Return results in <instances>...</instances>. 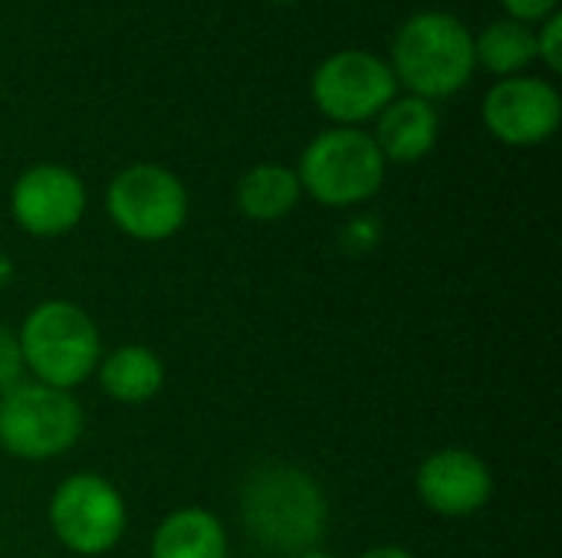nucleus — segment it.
I'll return each instance as SVG.
<instances>
[{
	"label": "nucleus",
	"instance_id": "1",
	"mask_svg": "<svg viewBox=\"0 0 562 558\" xmlns=\"http://www.w3.org/2000/svg\"><path fill=\"white\" fill-rule=\"evenodd\" d=\"M237 506L254 543L283 556L316 549L329 523L323 487L293 464H263L250 470L244 477Z\"/></svg>",
	"mask_w": 562,
	"mask_h": 558
},
{
	"label": "nucleus",
	"instance_id": "2",
	"mask_svg": "<svg viewBox=\"0 0 562 558\" xmlns=\"http://www.w3.org/2000/svg\"><path fill=\"white\" fill-rule=\"evenodd\" d=\"M389 66L408 95L448 99L477 72L474 33L448 10H418L395 30Z\"/></svg>",
	"mask_w": 562,
	"mask_h": 558
},
{
	"label": "nucleus",
	"instance_id": "3",
	"mask_svg": "<svg viewBox=\"0 0 562 558\" xmlns=\"http://www.w3.org/2000/svg\"><path fill=\"white\" fill-rule=\"evenodd\" d=\"M16 339L33 382L59 391L86 385L102 358V335L95 319L69 299L36 303L23 316Z\"/></svg>",
	"mask_w": 562,
	"mask_h": 558
},
{
	"label": "nucleus",
	"instance_id": "4",
	"mask_svg": "<svg viewBox=\"0 0 562 558\" xmlns=\"http://www.w3.org/2000/svg\"><path fill=\"white\" fill-rule=\"evenodd\" d=\"M385 158L366 128H323L300 155V187L316 204L349 210L372 201L385 184Z\"/></svg>",
	"mask_w": 562,
	"mask_h": 558
},
{
	"label": "nucleus",
	"instance_id": "5",
	"mask_svg": "<svg viewBox=\"0 0 562 558\" xmlns=\"http://www.w3.org/2000/svg\"><path fill=\"white\" fill-rule=\"evenodd\" d=\"M82 431L86 411L72 391L20 382L0 395V444L20 460H56L79 444Z\"/></svg>",
	"mask_w": 562,
	"mask_h": 558
},
{
	"label": "nucleus",
	"instance_id": "6",
	"mask_svg": "<svg viewBox=\"0 0 562 558\" xmlns=\"http://www.w3.org/2000/svg\"><path fill=\"white\" fill-rule=\"evenodd\" d=\"M46 520L63 549L72 556L95 558L122 543L128 529V506L112 480L79 470L56 483Z\"/></svg>",
	"mask_w": 562,
	"mask_h": 558
},
{
	"label": "nucleus",
	"instance_id": "7",
	"mask_svg": "<svg viewBox=\"0 0 562 558\" xmlns=\"http://www.w3.org/2000/svg\"><path fill=\"white\" fill-rule=\"evenodd\" d=\"M191 197L184 181L155 161L122 168L105 187L109 220L132 240L161 243L188 224Z\"/></svg>",
	"mask_w": 562,
	"mask_h": 558
},
{
	"label": "nucleus",
	"instance_id": "8",
	"mask_svg": "<svg viewBox=\"0 0 562 558\" xmlns=\"http://www.w3.org/2000/svg\"><path fill=\"white\" fill-rule=\"evenodd\" d=\"M310 95L333 125L362 128V122H375L398 95V82L389 59L369 49H339L316 66Z\"/></svg>",
	"mask_w": 562,
	"mask_h": 558
},
{
	"label": "nucleus",
	"instance_id": "9",
	"mask_svg": "<svg viewBox=\"0 0 562 558\" xmlns=\"http://www.w3.org/2000/svg\"><path fill=\"white\" fill-rule=\"evenodd\" d=\"M481 118L501 145L533 148L557 135L562 122V95L550 79L520 72L491 86L481 105Z\"/></svg>",
	"mask_w": 562,
	"mask_h": 558
},
{
	"label": "nucleus",
	"instance_id": "10",
	"mask_svg": "<svg viewBox=\"0 0 562 558\" xmlns=\"http://www.w3.org/2000/svg\"><path fill=\"white\" fill-rule=\"evenodd\" d=\"M89 194L82 178L66 164H33L10 187V217L13 224L36 237L53 240L76 230L86 217Z\"/></svg>",
	"mask_w": 562,
	"mask_h": 558
},
{
	"label": "nucleus",
	"instance_id": "11",
	"mask_svg": "<svg viewBox=\"0 0 562 558\" xmlns=\"http://www.w3.org/2000/svg\"><path fill=\"white\" fill-rule=\"evenodd\" d=\"M415 493L425 510L445 520H464L481 513L494 497V474L468 447H441L428 454L415 474Z\"/></svg>",
	"mask_w": 562,
	"mask_h": 558
},
{
	"label": "nucleus",
	"instance_id": "12",
	"mask_svg": "<svg viewBox=\"0 0 562 558\" xmlns=\"http://www.w3.org/2000/svg\"><path fill=\"white\" fill-rule=\"evenodd\" d=\"M438 109L418 95H395L375 118V145L385 164H415L438 145Z\"/></svg>",
	"mask_w": 562,
	"mask_h": 558
},
{
	"label": "nucleus",
	"instance_id": "13",
	"mask_svg": "<svg viewBox=\"0 0 562 558\" xmlns=\"http://www.w3.org/2000/svg\"><path fill=\"white\" fill-rule=\"evenodd\" d=\"M227 529L204 506H181L168 513L151 533V558H227Z\"/></svg>",
	"mask_w": 562,
	"mask_h": 558
},
{
	"label": "nucleus",
	"instance_id": "14",
	"mask_svg": "<svg viewBox=\"0 0 562 558\" xmlns=\"http://www.w3.org/2000/svg\"><path fill=\"white\" fill-rule=\"evenodd\" d=\"M165 362L148 345L128 342L99 358V388L119 405H148L165 388Z\"/></svg>",
	"mask_w": 562,
	"mask_h": 558
},
{
	"label": "nucleus",
	"instance_id": "15",
	"mask_svg": "<svg viewBox=\"0 0 562 558\" xmlns=\"http://www.w3.org/2000/svg\"><path fill=\"white\" fill-rule=\"evenodd\" d=\"M300 197H303V187H300L296 168L273 164V161L254 164L250 171L240 174V181L234 187L237 210L257 224H277V220L290 217L296 210Z\"/></svg>",
	"mask_w": 562,
	"mask_h": 558
},
{
	"label": "nucleus",
	"instance_id": "16",
	"mask_svg": "<svg viewBox=\"0 0 562 558\" xmlns=\"http://www.w3.org/2000/svg\"><path fill=\"white\" fill-rule=\"evenodd\" d=\"M474 59L497 79L520 76L537 62V33L530 23L501 16L474 36Z\"/></svg>",
	"mask_w": 562,
	"mask_h": 558
},
{
	"label": "nucleus",
	"instance_id": "17",
	"mask_svg": "<svg viewBox=\"0 0 562 558\" xmlns=\"http://www.w3.org/2000/svg\"><path fill=\"white\" fill-rule=\"evenodd\" d=\"M26 375V365H23V352H20V339L13 329L0 326V395L16 388Z\"/></svg>",
	"mask_w": 562,
	"mask_h": 558
},
{
	"label": "nucleus",
	"instance_id": "18",
	"mask_svg": "<svg viewBox=\"0 0 562 558\" xmlns=\"http://www.w3.org/2000/svg\"><path fill=\"white\" fill-rule=\"evenodd\" d=\"M537 62H543L550 72H562V16L560 10L537 23Z\"/></svg>",
	"mask_w": 562,
	"mask_h": 558
},
{
	"label": "nucleus",
	"instance_id": "19",
	"mask_svg": "<svg viewBox=\"0 0 562 558\" xmlns=\"http://www.w3.org/2000/svg\"><path fill=\"white\" fill-rule=\"evenodd\" d=\"M504 13L510 20H520V23H543L547 16H553L560 10V0H501Z\"/></svg>",
	"mask_w": 562,
	"mask_h": 558
},
{
	"label": "nucleus",
	"instance_id": "20",
	"mask_svg": "<svg viewBox=\"0 0 562 558\" xmlns=\"http://www.w3.org/2000/svg\"><path fill=\"white\" fill-rule=\"evenodd\" d=\"M342 240H346L349 250H372L379 243V227L372 220H356V224L346 227Z\"/></svg>",
	"mask_w": 562,
	"mask_h": 558
},
{
	"label": "nucleus",
	"instance_id": "21",
	"mask_svg": "<svg viewBox=\"0 0 562 558\" xmlns=\"http://www.w3.org/2000/svg\"><path fill=\"white\" fill-rule=\"evenodd\" d=\"M359 558H418L412 549L405 546H375V549H366Z\"/></svg>",
	"mask_w": 562,
	"mask_h": 558
},
{
	"label": "nucleus",
	"instance_id": "22",
	"mask_svg": "<svg viewBox=\"0 0 562 558\" xmlns=\"http://www.w3.org/2000/svg\"><path fill=\"white\" fill-rule=\"evenodd\" d=\"M13 273H16V270H13V260L0 253V289L13 283Z\"/></svg>",
	"mask_w": 562,
	"mask_h": 558
},
{
	"label": "nucleus",
	"instance_id": "23",
	"mask_svg": "<svg viewBox=\"0 0 562 558\" xmlns=\"http://www.w3.org/2000/svg\"><path fill=\"white\" fill-rule=\"evenodd\" d=\"M293 558H336V556H329V553H323V549H306V553H300V556H293Z\"/></svg>",
	"mask_w": 562,
	"mask_h": 558
}]
</instances>
